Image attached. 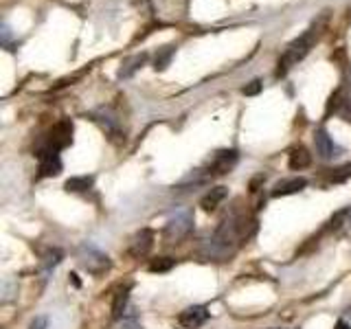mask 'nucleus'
Segmentation results:
<instances>
[{"label":"nucleus","mask_w":351,"mask_h":329,"mask_svg":"<svg viewBox=\"0 0 351 329\" xmlns=\"http://www.w3.org/2000/svg\"><path fill=\"white\" fill-rule=\"evenodd\" d=\"M323 25H325V18L314 22V25L307 29L301 38H296L294 42L288 44V49H285V53L281 55V60H279V71H277V75H285L294 64H299L305 58V55L310 53V49L314 47V42L318 40V36H321Z\"/></svg>","instance_id":"f257e3e1"},{"label":"nucleus","mask_w":351,"mask_h":329,"mask_svg":"<svg viewBox=\"0 0 351 329\" xmlns=\"http://www.w3.org/2000/svg\"><path fill=\"white\" fill-rule=\"evenodd\" d=\"M77 259H80L82 266L90 274H95V277L108 272L110 266H112L110 259H108V255H104V252L99 248H95L93 244H82L80 250H77Z\"/></svg>","instance_id":"f03ea898"},{"label":"nucleus","mask_w":351,"mask_h":329,"mask_svg":"<svg viewBox=\"0 0 351 329\" xmlns=\"http://www.w3.org/2000/svg\"><path fill=\"white\" fill-rule=\"evenodd\" d=\"M191 228H193V215L189 211H180L169 219L167 226H165V237L171 241H178L189 235Z\"/></svg>","instance_id":"7ed1b4c3"},{"label":"nucleus","mask_w":351,"mask_h":329,"mask_svg":"<svg viewBox=\"0 0 351 329\" xmlns=\"http://www.w3.org/2000/svg\"><path fill=\"white\" fill-rule=\"evenodd\" d=\"M73 143V123L69 119H64L60 121L58 125H53V130L49 132V136H47V147L51 149H64V147H69Z\"/></svg>","instance_id":"20e7f679"},{"label":"nucleus","mask_w":351,"mask_h":329,"mask_svg":"<svg viewBox=\"0 0 351 329\" xmlns=\"http://www.w3.org/2000/svg\"><path fill=\"white\" fill-rule=\"evenodd\" d=\"M314 145H316V154H318V158H321V160H334L345 151L332 136L327 134L325 130H316Z\"/></svg>","instance_id":"39448f33"},{"label":"nucleus","mask_w":351,"mask_h":329,"mask_svg":"<svg viewBox=\"0 0 351 329\" xmlns=\"http://www.w3.org/2000/svg\"><path fill=\"white\" fill-rule=\"evenodd\" d=\"M237 158L239 156H237L235 149L217 151L215 156L211 158V162H208V173H211V175H224V173H228L237 164Z\"/></svg>","instance_id":"423d86ee"},{"label":"nucleus","mask_w":351,"mask_h":329,"mask_svg":"<svg viewBox=\"0 0 351 329\" xmlns=\"http://www.w3.org/2000/svg\"><path fill=\"white\" fill-rule=\"evenodd\" d=\"M208 321V312L204 305H191L178 316V325L182 329H197Z\"/></svg>","instance_id":"0eeeda50"},{"label":"nucleus","mask_w":351,"mask_h":329,"mask_svg":"<svg viewBox=\"0 0 351 329\" xmlns=\"http://www.w3.org/2000/svg\"><path fill=\"white\" fill-rule=\"evenodd\" d=\"M38 156H40V175L42 178H51V175H58L62 171V158H60L58 149L44 147Z\"/></svg>","instance_id":"6e6552de"},{"label":"nucleus","mask_w":351,"mask_h":329,"mask_svg":"<svg viewBox=\"0 0 351 329\" xmlns=\"http://www.w3.org/2000/svg\"><path fill=\"white\" fill-rule=\"evenodd\" d=\"M152 244H154V233H152L149 228H143L141 233H136L134 237H132V241H130V255L132 257L147 255Z\"/></svg>","instance_id":"1a4fd4ad"},{"label":"nucleus","mask_w":351,"mask_h":329,"mask_svg":"<svg viewBox=\"0 0 351 329\" xmlns=\"http://www.w3.org/2000/svg\"><path fill=\"white\" fill-rule=\"evenodd\" d=\"M307 180L305 178H288V180H281L274 184L272 189V197H281V195H292V193H299L301 189H305Z\"/></svg>","instance_id":"9d476101"},{"label":"nucleus","mask_w":351,"mask_h":329,"mask_svg":"<svg viewBox=\"0 0 351 329\" xmlns=\"http://www.w3.org/2000/svg\"><path fill=\"white\" fill-rule=\"evenodd\" d=\"M226 195H228V189H226V186H215V189H211V191H208V193L202 197L200 206L204 208V211H215V208L226 200Z\"/></svg>","instance_id":"9b49d317"},{"label":"nucleus","mask_w":351,"mask_h":329,"mask_svg":"<svg viewBox=\"0 0 351 329\" xmlns=\"http://www.w3.org/2000/svg\"><path fill=\"white\" fill-rule=\"evenodd\" d=\"M130 288L132 285H123V288H119L117 294H114V301H112V318L119 321V318H123L125 314V307H128V299H130Z\"/></svg>","instance_id":"f8f14e48"},{"label":"nucleus","mask_w":351,"mask_h":329,"mask_svg":"<svg viewBox=\"0 0 351 329\" xmlns=\"http://www.w3.org/2000/svg\"><path fill=\"white\" fill-rule=\"evenodd\" d=\"M288 162H290V167H292V169L301 171V169H305L307 164L312 162V156H310V151H307L305 147H296V149H292Z\"/></svg>","instance_id":"ddd939ff"},{"label":"nucleus","mask_w":351,"mask_h":329,"mask_svg":"<svg viewBox=\"0 0 351 329\" xmlns=\"http://www.w3.org/2000/svg\"><path fill=\"white\" fill-rule=\"evenodd\" d=\"M93 178L90 175H77V178H71L69 182H66V191L69 193H84L93 186Z\"/></svg>","instance_id":"4468645a"},{"label":"nucleus","mask_w":351,"mask_h":329,"mask_svg":"<svg viewBox=\"0 0 351 329\" xmlns=\"http://www.w3.org/2000/svg\"><path fill=\"white\" fill-rule=\"evenodd\" d=\"M349 219H351V206L343 208V211H338L332 219H329V224H327V230H340V228H345L349 224Z\"/></svg>","instance_id":"2eb2a0df"},{"label":"nucleus","mask_w":351,"mask_h":329,"mask_svg":"<svg viewBox=\"0 0 351 329\" xmlns=\"http://www.w3.org/2000/svg\"><path fill=\"white\" fill-rule=\"evenodd\" d=\"M173 259L171 257H158L149 263V272H169L173 268Z\"/></svg>","instance_id":"dca6fc26"},{"label":"nucleus","mask_w":351,"mask_h":329,"mask_svg":"<svg viewBox=\"0 0 351 329\" xmlns=\"http://www.w3.org/2000/svg\"><path fill=\"white\" fill-rule=\"evenodd\" d=\"M347 178H351V164H345V167H338L329 173V180L332 182H345Z\"/></svg>","instance_id":"f3484780"},{"label":"nucleus","mask_w":351,"mask_h":329,"mask_svg":"<svg viewBox=\"0 0 351 329\" xmlns=\"http://www.w3.org/2000/svg\"><path fill=\"white\" fill-rule=\"evenodd\" d=\"M60 259H62V252L60 250H49V255L47 257H44V266H47V268H51V266H58V263H60Z\"/></svg>","instance_id":"a211bd4d"},{"label":"nucleus","mask_w":351,"mask_h":329,"mask_svg":"<svg viewBox=\"0 0 351 329\" xmlns=\"http://www.w3.org/2000/svg\"><path fill=\"white\" fill-rule=\"evenodd\" d=\"M119 329H143V327L138 325V321L134 316H130V318H123V321H121Z\"/></svg>","instance_id":"6ab92c4d"},{"label":"nucleus","mask_w":351,"mask_h":329,"mask_svg":"<svg viewBox=\"0 0 351 329\" xmlns=\"http://www.w3.org/2000/svg\"><path fill=\"white\" fill-rule=\"evenodd\" d=\"M259 88H261V82L255 80V82H250L248 88H244V93H246V95H257V93H259Z\"/></svg>","instance_id":"aec40b11"},{"label":"nucleus","mask_w":351,"mask_h":329,"mask_svg":"<svg viewBox=\"0 0 351 329\" xmlns=\"http://www.w3.org/2000/svg\"><path fill=\"white\" fill-rule=\"evenodd\" d=\"M29 329H47V318H44V316H38L36 321L31 323Z\"/></svg>","instance_id":"412c9836"},{"label":"nucleus","mask_w":351,"mask_h":329,"mask_svg":"<svg viewBox=\"0 0 351 329\" xmlns=\"http://www.w3.org/2000/svg\"><path fill=\"white\" fill-rule=\"evenodd\" d=\"M343 117H345L347 121H351V101H347V103H345V110H343Z\"/></svg>","instance_id":"4be33fe9"},{"label":"nucleus","mask_w":351,"mask_h":329,"mask_svg":"<svg viewBox=\"0 0 351 329\" xmlns=\"http://www.w3.org/2000/svg\"><path fill=\"white\" fill-rule=\"evenodd\" d=\"M334 329H351V325H349V323H345V321H338Z\"/></svg>","instance_id":"5701e85b"}]
</instances>
